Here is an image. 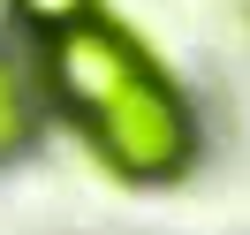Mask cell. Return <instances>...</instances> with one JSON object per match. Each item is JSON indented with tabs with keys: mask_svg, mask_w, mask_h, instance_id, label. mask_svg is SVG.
<instances>
[{
	"mask_svg": "<svg viewBox=\"0 0 250 235\" xmlns=\"http://www.w3.org/2000/svg\"><path fill=\"white\" fill-rule=\"evenodd\" d=\"M46 76H53V99H61L83 129H91L99 114H114L129 91L159 84L152 61L137 53V38L114 31V23H99V16H83V23H68V31L46 38Z\"/></svg>",
	"mask_w": 250,
	"mask_h": 235,
	"instance_id": "1",
	"label": "cell"
},
{
	"mask_svg": "<svg viewBox=\"0 0 250 235\" xmlns=\"http://www.w3.org/2000/svg\"><path fill=\"white\" fill-rule=\"evenodd\" d=\"M99 152H106L114 174H129V182H167V174L189 167V107L167 91V84H144V91H129L114 114H99L91 122Z\"/></svg>",
	"mask_w": 250,
	"mask_h": 235,
	"instance_id": "2",
	"label": "cell"
},
{
	"mask_svg": "<svg viewBox=\"0 0 250 235\" xmlns=\"http://www.w3.org/2000/svg\"><path fill=\"white\" fill-rule=\"evenodd\" d=\"M31 129H38V91H31V76L0 53V159H16L23 144H31Z\"/></svg>",
	"mask_w": 250,
	"mask_h": 235,
	"instance_id": "3",
	"label": "cell"
},
{
	"mask_svg": "<svg viewBox=\"0 0 250 235\" xmlns=\"http://www.w3.org/2000/svg\"><path fill=\"white\" fill-rule=\"evenodd\" d=\"M16 16L23 23H38V31H68V23H83V16H91V0H16Z\"/></svg>",
	"mask_w": 250,
	"mask_h": 235,
	"instance_id": "4",
	"label": "cell"
}]
</instances>
